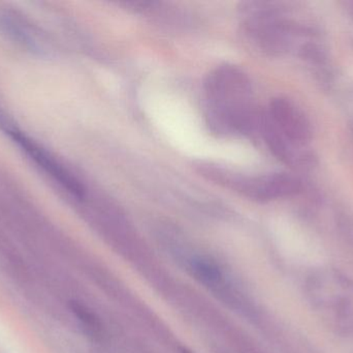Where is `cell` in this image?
I'll return each instance as SVG.
<instances>
[{
	"label": "cell",
	"instance_id": "1",
	"mask_svg": "<svg viewBox=\"0 0 353 353\" xmlns=\"http://www.w3.org/2000/svg\"><path fill=\"white\" fill-rule=\"evenodd\" d=\"M203 108L207 124L224 136H247L259 131L261 115L255 108L252 85L241 68L218 66L203 84Z\"/></svg>",
	"mask_w": 353,
	"mask_h": 353
},
{
	"label": "cell",
	"instance_id": "2",
	"mask_svg": "<svg viewBox=\"0 0 353 353\" xmlns=\"http://www.w3.org/2000/svg\"><path fill=\"white\" fill-rule=\"evenodd\" d=\"M245 35L259 49L271 55H282L292 49L296 37L308 29L286 18L272 2H246L241 8Z\"/></svg>",
	"mask_w": 353,
	"mask_h": 353
},
{
	"label": "cell",
	"instance_id": "3",
	"mask_svg": "<svg viewBox=\"0 0 353 353\" xmlns=\"http://www.w3.org/2000/svg\"><path fill=\"white\" fill-rule=\"evenodd\" d=\"M197 171L212 182L256 201H271L294 196L302 191V182L288 173L248 175L212 163L201 162Z\"/></svg>",
	"mask_w": 353,
	"mask_h": 353
},
{
	"label": "cell",
	"instance_id": "4",
	"mask_svg": "<svg viewBox=\"0 0 353 353\" xmlns=\"http://www.w3.org/2000/svg\"><path fill=\"white\" fill-rule=\"evenodd\" d=\"M270 126L286 140L306 147L313 137L312 124L305 112L292 99L276 97L263 112Z\"/></svg>",
	"mask_w": 353,
	"mask_h": 353
},
{
	"label": "cell",
	"instance_id": "5",
	"mask_svg": "<svg viewBox=\"0 0 353 353\" xmlns=\"http://www.w3.org/2000/svg\"><path fill=\"white\" fill-rule=\"evenodd\" d=\"M191 267L194 275L203 283L215 284L221 280L222 274L219 267L209 259H195Z\"/></svg>",
	"mask_w": 353,
	"mask_h": 353
},
{
	"label": "cell",
	"instance_id": "6",
	"mask_svg": "<svg viewBox=\"0 0 353 353\" xmlns=\"http://www.w3.org/2000/svg\"><path fill=\"white\" fill-rule=\"evenodd\" d=\"M70 309L76 314V316L78 317L79 321L83 323V325L88 330L89 333L94 336L99 335L101 330V323H99V319L95 317V315L91 311H89L83 305L76 302H72L70 304Z\"/></svg>",
	"mask_w": 353,
	"mask_h": 353
},
{
	"label": "cell",
	"instance_id": "7",
	"mask_svg": "<svg viewBox=\"0 0 353 353\" xmlns=\"http://www.w3.org/2000/svg\"><path fill=\"white\" fill-rule=\"evenodd\" d=\"M182 353H191L190 352H187V350H183V352Z\"/></svg>",
	"mask_w": 353,
	"mask_h": 353
}]
</instances>
